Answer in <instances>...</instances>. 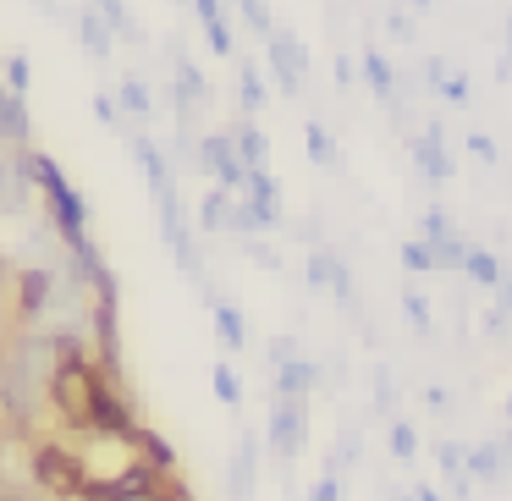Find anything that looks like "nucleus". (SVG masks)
I'll return each instance as SVG.
<instances>
[{"label":"nucleus","mask_w":512,"mask_h":501,"mask_svg":"<svg viewBox=\"0 0 512 501\" xmlns=\"http://www.w3.org/2000/svg\"><path fill=\"white\" fill-rule=\"evenodd\" d=\"M105 386H111V375H105V369H94L89 353L61 358V364L50 369V380H45L50 402H56V413L72 424V430H94L100 402H105Z\"/></svg>","instance_id":"1"},{"label":"nucleus","mask_w":512,"mask_h":501,"mask_svg":"<svg viewBox=\"0 0 512 501\" xmlns=\"http://www.w3.org/2000/svg\"><path fill=\"white\" fill-rule=\"evenodd\" d=\"M17 160H23V177L34 182L39 193H45V215L56 221L61 243H67V248L89 243V232H83L89 210H83V199L72 193V182L61 177V166H56V160H50V155H28V149H17Z\"/></svg>","instance_id":"2"},{"label":"nucleus","mask_w":512,"mask_h":501,"mask_svg":"<svg viewBox=\"0 0 512 501\" xmlns=\"http://www.w3.org/2000/svg\"><path fill=\"white\" fill-rule=\"evenodd\" d=\"M28 474H34V485L45 490V496H61L83 501V490H89V463H83L78 446H61V441H39L34 452H28Z\"/></svg>","instance_id":"3"},{"label":"nucleus","mask_w":512,"mask_h":501,"mask_svg":"<svg viewBox=\"0 0 512 501\" xmlns=\"http://www.w3.org/2000/svg\"><path fill=\"white\" fill-rule=\"evenodd\" d=\"M270 452L276 463H298L303 446H309V408L303 397H270Z\"/></svg>","instance_id":"4"},{"label":"nucleus","mask_w":512,"mask_h":501,"mask_svg":"<svg viewBox=\"0 0 512 501\" xmlns=\"http://www.w3.org/2000/svg\"><path fill=\"white\" fill-rule=\"evenodd\" d=\"M199 160H204V171L215 177V188H226V193H248V160L237 155V138L232 133H204V144H199Z\"/></svg>","instance_id":"5"},{"label":"nucleus","mask_w":512,"mask_h":501,"mask_svg":"<svg viewBox=\"0 0 512 501\" xmlns=\"http://www.w3.org/2000/svg\"><path fill=\"white\" fill-rule=\"evenodd\" d=\"M265 56H270V72H276V89L298 100V94H303V78H309V50L298 45V34L276 23V34L265 39Z\"/></svg>","instance_id":"6"},{"label":"nucleus","mask_w":512,"mask_h":501,"mask_svg":"<svg viewBox=\"0 0 512 501\" xmlns=\"http://www.w3.org/2000/svg\"><path fill=\"white\" fill-rule=\"evenodd\" d=\"M408 155H413V166L424 171L430 188H446V182H452V155H446V127L441 122H430L424 133H413L408 138Z\"/></svg>","instance_id":"7"},{"label":"nucleus","mask_w":512,"mask_h":501,"mask_svg":"<svg viewBox=\"0 0 512 501\" xmlns=\"http://www.w3.org/2000/svg\"><path fill=\"white\" fill-rule=\"evenodd\" d=\"M12 287H17V298H12V309H17V320H39V314L50 309V287H56V270L50 265H23L12 276Z\"/></svg>","instance_id":"8"},{"label":"nucleus","mask_w":512,"mask_h":501,"mask_svg":"<svg viewBox=\"0 0 512 501\" xmlns=\"http://www.w3.org/2000/svg\"><path fill=\"white\" fill-rule=\"evenodd\" d=\"M507 468H512V452L501 435L468 446V474H474V485H496V479H507Z\"/></svg>","instance_id":"9"},{"label":"nucleus","mask_w":512,"mask_h":501,"mask_svg":"<svg viewBox=\"0 0 512 501\" xmlns=\"http://www.w3.org/2000/svg\"><path fill=\"white\" fill-rule=\"evenodd\" d=\"M364 83H369V94H375V100L402 122V105H397V67H391L380 50H364Z\"/></svg>","instance_id":"10"},{"label":"nucleus","mask_w":512,"mask_h":501,"mask_svg":"<svg viewBox=\"0 0 512 501\" xmlns=\"http://www.w3.org/2000/svg\"><path fill=\"white\" fill-rule=\"evenodd\" d=\"M254 463H259V446H254V435H243L232 468H226V496L232 501H254Z\"/></svg>","instance_id":"11"},{"label":"nucleus","mask_w":512,"mask_h":501,"mask_svg":"<svg viewBox=\"0 0 512 501\" xmlns=\"http://www.w3.org/2000/svg\"><path fill=\"white\" fill-rule=\"evenodd\" d=\"M320 364H314V358H292V364H281L276 369V397H303L309 402V391L320 386Z\"/></svg>","instance_id":"12"},{"label":"nucleus","mask_w":512,"mask_h":501,"mask_svg":"<svg viewBox=\"0 0 512 501\" xmlns=\"http://www.w3.org/2000/svg\"><path fill=\"white\" fill-rule=\"evenodd\" d=\"M133 160L144 166V182H149V193H155V199H160L166 188H177V182H171V166L160 160V149H155V138L133 133Z\"/></svg>","instance_id":"13"},{"label":"nucleus","mask_w":512,"mask_h":501,"mask_svg":"<svg viewBox=\"0 0 512 501\" xmlns=\"http://www.w3.org/2000/svg\"><path fill=\"white\" fill-rule=\"evenodd\" d=\"M210 320H215V336H221L226 353H243V347H248V325H243V314H237L226 298H215V292H210Z\"/></svg>","instance_id":"14"},{"label":"nucleus","mask_w":512,"mask_h":501,"mask_svg":"<svg viewBox=\"0 0 512 501\" xmlns=\"http://www.w3.org/2000/svg\"><path fill=\"white\" fill-rule=\"evenodd\" d=\"M193 17L204 23V39H210V50L215 56H232V28H226V17H221V0H193Z\"/></svg>","instance_id":"15"},{"label":"nucleus","mask_w":512,"mask_h":501,"mask_svg":"<svg viewBox=\"0 0 512 501\" xmlns=\"http://www.w3.org/2000/svg\"><path fill=\"white\" fill-rule=\"evenodd\" d=\"M347 265V259L342 254H336V248H309V259H303V281H309V287L314 292H331L336 287V270H342Z\"/></svg>","instance_id":"16"},{"label":"nucleus","mask_w":512,"mask_h":501,"mask_svg":"<svg viewBox=\"0 0 512 501\" xmlns=\"http://www.w3.org/2000/svg\"><path fill=\"white\" fill-rule=\"evenodd\" d=\"M111 34L116 28L105 23L100 12H78V39H83V50H89V61H111Z\"/></svg>","instance_id":"17"},{"label":"nucleus","mask_w":512,"mask_h":501,"mask_svg":"<svg viewBox=\"0 0 512 501\" xmlns=\"http://www.w3.org/2000/svg\"><path fill=\"white\" fill-rule=\"evenodd\" d=\"M463 276H468V281H479V287H490V292H496L501 281L512 276V270L501 265V254H490V248H468V265H463Z\"/></svg>","instance_id":"18"},{"label":"nucleus","mask_w":512,"mask_h":501,"mask_svg":"<svg viewBox=\"0 0 512 501\" xmlns=\"http://www.w3.org/2000/svg\"><path fill=\"white\" fill-rule=\"evenodd\" d=\"M232 138H237V155L248 160V171H265L270 166V144H265V133H259L254 122H237Z\"/></svg>","instance_id":"19"},{"label":"nucleus","mask_w":512,"mask_h":501,"mask_svg":"<svg viewBox=\"0 0 512 501\" xmlns=\"http://www.w3.org/2000/svg\"><path fill=\"white\" fill-rule=\"evenodd\" d=\"M232 199H237V193H226V188L204 193V204H199V226H204V232H226V226H232Z\"/></svg>","instance_id":"20"},{"label":"nucleus","mask_w":512,"mask_h":501,"mask_svg":"<svg viewBox=\"0 0 512 501\" xmlns=\"http://www.w3.org/2000/svg\"><path fill=\"white\" fill-rule=\"evenodd\" d=\"M303 149H309L314 166H342V155H336V138H331V127H325V122H309V127H303Z\"/></svg>","instance_id":"21"},{"label":"nucleus","mask_w":512,"mask_h":501,"mask_svg":"<svg viewBox=\"0 0 512 501\" xmlns=\"http://www.w3.org/2000/svg\"><path fill=\"white\" fill-rule=\"evenodd\" d=\"M237 105H243L248 116H259V111H265V83H259V72L248 67V61L237 67Z\"/></svg>","instance_id":"22"},{"label":"nucleus","mask_w":512,"mask_h":501,"mask_svg":"<svg viewBox=\"0 0 512 501\" xmlns=\"http://www.w3.org/2000/svg\"><path fill=\"white\" fill-rule=\"evenodd\" d=\"M116 100H122V111L133 116V122H149V111H155V100H149V89L138 78H127L122 89H116Z\"/></svg>","instance_id":"23"},{"label":"nucleus","mask_w":512,"mask_h":501,"mask_svg":"<svg viewBox=\"0 0 512 501\" xmlns=\"http://www.w3.org/2000/svg\"><path fill=\"white\" fill-rule=\"evenodd\" d=\"M386 446H391V457H397V463H413V452H419V430H413L408 419H391Z\"/></svg>","instance_id":"24"},{"label":"nucleus","mask_w":512,"mask_h":501,"mask_svg":"<svg viewBox=\"0 0 512 501\" xmlns=\"http://www.w3.org/2000/svg\"><path fill=\"white\" fill-rule=\"evenodd\" d=\"M402 270H413V276H424V270H441V265H435V243H430V237H413V243H402Z\"/></svg>","instance_id":"25"},{"label":"nucleus","mask_w":512,"mask_h":501,"mask_svg":"<svg viewBox=\"0 0 512 501\" xmlns=\"http://www.w3.org/2000/svg\"><path fill=\"white\" fill-rule=\"evenodd\" d=\"M402 314H408V325H413L419 336H430V298H424V292L402 287Z\"/></svg>","instance_id":"26"},{"label":"nucleus","mask_w":512,"mask_h":501,"mask_svg":"<svg viewBox=\"0 0 512 501\" xmlns=\"http://www.w3.org/2000/svg\"><path fill=\"white\" fill-rule=\"evenodd\" d=\"M237 12H243V23L254 28L259 39H270V34H276V17H270V6H265V0H237Z\"/></svg>","instance_id":"27"},{"label":"nucleus","mask_w":512,"mask_h":501,"mask_svg":"<svg viewBox=\"0 0 512 501\" xmlns=\"http://www.w3.org/2000/svg\"><path fill=\"white\" fill-rule=\"evenodd\" d=\"M215 397L226 402V408H237V402H243V380H237V369L232 364H215Z\"/></svg>","instance_id":"28"},{"label":"nucleus","mask_w":512,"mask_h":501,"mask_svg":"<svg viewBox=\"0 0 512 501\" xmlns=\"http://www.w3.org/2000/svg\"><path fill=\"white\" fill-rule=\"evenodd\" d=\"M375 413L380 419H397V386H391V369H375Z\"/></svg>","instance_id":"29"},{"label":"nucleus","mask_w":512,"mask_h":501,"mask_svg":"<svg viewBox=\"0 0 512 501\" xmlns=\"http://www.w3.org/2000/svg\"><path fill=\"white\" fill-rule=\"evenodd\" d=\"M424 237H430V243H446V237H457L452 215H446L441 204H430V210H424Z\"/></svg>","instance_id":"30"},{"label":"nucleus","mask_w":512,"mask_h":501,"mask_svg":"<svg viewBox=\"0 0 512 501\" xmlns=\"http://www.w3.org/2000/svg\"><path fill=\"white\" fill-rule=\"evenodd\" d=\"M309 501H342V474H336V468H325V474L309 485Z\"/></svg>","instance_id":"31"},{"label":"nucleus","mask_w":512,"mask_h":501,"mask_svg":"<svg viewBox=\"0 0 512 501\" xmlns=\"http://www.w3.org/2000/svg\"><path fill=\"white\" fill-rule=\"evenodd\" d=\"M468 155L485 160V166H501V149H496V138H490V133H468Z\"/></svg>","instance_id":"32"},{"label":"nucleus","mask_w":512,"mask_h":501,"mask_svg":"<svg viewBox=\"0 0 512 501\" xmlns=\"http://www.w3.org/2000/svg\"><path fill=\"white\" fill-rule=\"evenodd\" d=\"M243 254L254 259L259 270H281V254H276V248H270V243H259V237H248V243H243Z\"/></svg>","instance_id":"33"},{"label":"nucleus","mask_w":512,"mask_h":501,"mask_svg":"<svg viewBox=\"0 0 512 501\" xmlns=\"http://www.w3.org/2000/svg\"><path fill=\"white\" fill-rule=\"evenodd\" d=\"M353 463H358V435L342 430V441H336V452H331V468L342 474V468H353Z\"/></svg>","instance_id":"34"},{"label":"nucleus","mask_w":512,"mask_h":501,"mask_svg":"<svg viewBox=\"0 0 512 501\" xmlns=\"http://www.w3.org/2000/svg\"><path fill=\"white\" fill-rule=\"evenodd\" d=\"M292 358H303V353H298V336H276V342H270V369L292 364Z\"/></svg>","instance_id":"35"},{"label":"nucleus","mask_w":512,"mask_h":501,"mask_svg":"<svg viewBox=\"0 0 512 501\" xmlns=\"http://www.w3.org/2000/svg\"><path fill=\"white\" fill-rule=\"evenodd\" d=\"M6 89H12L17 100L28 94V61H23V56H12V61H6Z\"/></svg>","instance_id":"36"},{"label":"nucleus","mask_w":512,"mask_h":501,"mask_svg":"<svg viewBox=\"0 0 512 501\" xmlns=\"http://www.w3.org/2000/svg\"><path fill=\"white\" fill-rule=\"evenodd\" d=\"M435 100H446V105H468V78H463V72H452V78H446V89L435 94Z\"/></svg>","instance_id":"37"},{"label":"nucleus","mask_w":512,"mask_h":501,"mask_svg":"<svg viewBox=\"0 0 512 501\" xmlns=\"http://www.w3.org/2000/svg\"><path fill=\"white\" fill-rule=\"evenodd\" d=\"M446 78H452V72H446V61H441V56L424 61V83H430V94H441V89H446Z\"/></svg>","instance_id":"38"},{"label":"nucleus","mask_w":512,"mask_h":501,"mask_svg":"<svg viewBox=\"0 0 512 501\" xmlns=\"http://www.w3.org/2000/svg\"><path fill=\"white\" fill-rule=\"evenodd\" d=\"M94 116H100L105 127H122V116H116V100H111V94H94Z\"/></svg>","instance_id":"39"},{"label":"nucleus","mask_w":512,"mask_h":501,"mask_svg":"<svg viewBox=\"0 0 512 501\" xmlns=\"http://www.w3.org/2000/svg\"><path fill=\"white\" fill-rule=\"evenodd\" d=\"M507 325H512V314L490 303V309H485V336H501V331H507Z\"/></svg>","instance_id":"40"},{"label":"nucleus","mask_w":512,"mask_h":501,"mask_svg":"<svg viewBox=\"0 0 512 501\" xmlns=\"http://www.w3.org/2000/svg\"><path fill=\"white\" fill-rule=\"evenodd\" d=\"M424 408H430V413H446V408H452V391H446V386H430V391H424Z\"/></svg>","instance_id":"41"},{"label":"nucleus","mask_w":512,"mask_h":501,"mask_svg":"<svg viewBox=\"0 0 512 501\" xmlns=\"http://www.w3.org/2000/svg\"><path fill=\"white\" fill-rule=\"evenodd\" d=\"M386 23H391V34H397L402 45H413V23H408V17H402V12H391Z\"/></svg>","instance_id":"42"},{"label":"nucleus","mask_w":512,"mask_h":501,"mask_svg":"<svg viewBox=\"0 0 512 501\" xmlns=\"http://www.w3.org/2000/svg\"><path fill=\"white\" fill-rule=\"evenodd\" d=\"M336 83H342V89H353V61H347V56H336Z\"/></svg>","instance_id":"43"},{"label":"nucleus","mask_w":512,"mask_h":501,"mask_svg":"<svg viewBox=\"0 0 512 501\" xmlns=\"http://www.w3.org/2000/svg\"><path fill=\"white\" fill-rule=\"evenodd\" d=\"M496 309H507V314H512V276L496 287Z\"/></svg>","instance_id":"44"},{"label":"nucleus","mask_w":512,"mask_h":501,"mask_svg":"<svg viewBox=\"0 0 512 501\" xmlns=\"http://www.w3.org/2000/svg\"><path fill=\"white\" fill-rule=\"evenodd\" d=\"M413 501H441V496H435L430 485H413Z\"/></svg>","instance_id":"45"},{"label":"nucleus","mask_w":512,"mask_h":501,"mask_svg":"<svg viewBox=\"0 0 512 501\" xmlns=\"http://www.w3.org/2000/svg\"><path fill=\"white\" fill-rule=\"evenodd\" d=\"M408 6H413V12H430V6H435V0H408Z\"/></svg>","instance_id":"46"},{"label":"nucleus","mask_w":512,"mask_h":501,"mask_svg":"<svg viewBox=\"0 0 512 501\" xmlns=\"http://www.w3.org/2000/svg\"><path fill=\"white\" fill-rule=\"evenodd\" d=\"M6 281H12V270H6V254H0V287H6Z\"/></svg>","instance_id":"47"},{"label":"nucleus","mask_w":512,"mask_h":501,"mask_svg":"<svg viewBox=\"0 0 512 501\" xmlns=\"http://www.w3.org/2000/svg\"><path fill=\"white\" fill-rule=\"evenodd\" d=\"M501 441H507V452H512V424H507V430H501Z\"/></svg>","instance_id":"48"},{"label":"nucleus","mask_w":512,"mask_h":501,"mask_svg":"<svg viewBox=\"0 0 512 501\" xmlns=\"http://www.w3.org/2000/svg\"><path fill=\"white\" fill-rule=\"evenodd\" d=\"M507 56H512V17H507Z\"/></svg>","instance_id":"49"},{"label":"nucleus","mask_w":512,"mask_h":501,"mask_svg":"<svg viewBox=\"0 0 512 501\" xmlns=\"http://www.w3.org/2000/svg\"><path fill=\"white\" fill-rule=\"evenodd\" d=\"M501 413H507V424H512V397H507V408H501Z\"/></svg>","instance_id":"50"}]
</instances>
